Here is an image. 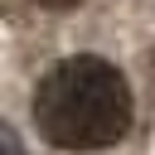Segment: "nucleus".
<instances>
[{
  "mask_svg": "<svg viewBox=\"0 0 155 155\" xmlns=\"http://www.w3.org/2000/svg\"><path fill=\"white\" fill-rule=\"evenodd\" d=\"M34 121L63 150L111 145L131 126V87L102 58H63L34 92Z\"/></svg>",
  "mask_w": 155,
  "mask_h": 155,
  "instance_id": "1",
  "label": "nucleus"
},
{
  "mask_svg": "<svg viewBox=\"0 0 155 155\" xmlns=\"http://www.w3.org/2000/svg\"><path fill=\"white\" fill-rule=\"evenodd\" d=\"M0 155H24V150H19V136H15L5 121H0Z\"/></svg>",
  "mask_w": 155,
  "mask_h": 155,
  "instance_id": "2",
  "label": "nucleus"
},
{
  "mask_svg": "<svg viewBox=\"0 0 155 155\" xmlns=\"http://www.w3.org/2000/svg\"><path fill=\"white\" fill-rule=\"evenodd\" d=\"M39 5H48V10H68V5H78V0H39Z\"/></svg>",
  "mask_w": 155,
  "mask_h": 155,
  "instance_id": "3",
  "label": "nucleus"
}]
</instances>
